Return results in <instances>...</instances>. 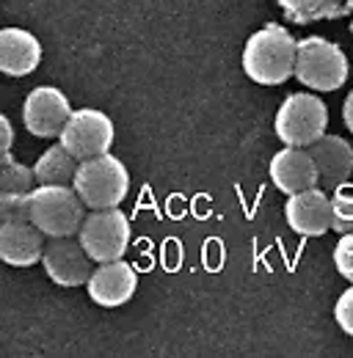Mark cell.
I'll use <instances>...</instances> for the list:
<instances>
[{"label":"cell","instance_id":"1","mask_svg":"<svg viewBox=\"0 0 353 358\" xmlns=\"http://www.w3.org/2000/svg\"><path fill=\"white\" fill-rule=\"evenodd\" d=\"M298 39L279 22H268L243 45V75L257 86H282L296 78Z\"/></svg>","mask_w":353,"mask_h":358},{"label":"cell","instance_id":"2","mask_svg":"<svg viewBox=\"0 0 353 358\" xmlns=\"http://www.w3.org/2000/svg\"><path fill=\"white\" fill-rule=\"evenodd\" d=\"M72 185L88 210H108V207H119L127 199L130 171L119 157L105 152V155L81 160Z\"/></svg>","mask_w":353,"mask_h":358},{"label":"cell","instance_id":"3","mask_svg":"<svg viewBox=\"0 0 353 358\" xmlns=\"http://www.w3.org/2000/svg\"><path fill=\"white\" fill-rule=\"evenodd\" d=\"M86 204L75 185H39L31 190V221L47 237H72L81 231Z\"/></svg>","mask_w":353,"mask_h":358},{"label":"cell","instance_id":"4","mask_svg":"<svg viewBox=\"0 0 353 358\" xmlns=\"http://www.w3.org/2000/svg\"><path fill=\"white\" fill-rule=\"evenodd\" d=\"M348 58L342 47L323 39V36H304L298 39L296 55V80L312 91H337L348 80Z\"/></svg>","mask_w":353,"mask_h":358},{"label":"cell","instance_id":"5","mask_svg":"<svg viewBox=\"0 0 353 358\" xmlns=\"http://www.w3.org/2000/svg\"><path fill=\"white\" fill-rule=\"evenodd\" d=\"M328 127V108L317 94L296 91L279 105L273 130L284 146H309Z\"/></svg>","mask_w":353,"mask_h":358},{"label":"cell","instance_id":"6","mask_svg":"<svg viewBox=\"0 0 353 358\" xmlns=\"http://www.w3.org/2000/svg\"><path fill=\"white\" fill-rule=\"evenodd\" d=\"M130 237H132L130 218L119 207L88 210L86 218H83V226L78 231V240L83 243V248H86L88 257L94 262L122 259L127 254Z\"/></svg>","mask_w":353,"mask_h":358},{"label":"cell","instance_id":"7","mask_svg":"<svg viewBox=\"0 0 353 358\" xmlns=\"http://www.w3.org/2000/svg\"><path fill=\"white\" fill-rule=\"evenodd\" d=\"M58 141H61L78 160H88V157L105 155V152H111V146H113V122H111L108 113H102V110H97V108L72 110V116H69V122L64 124Z\"/></svg>","mask_w":353,"mask_h":358},{"label":"cell","instance_id":"8","mask_svg":"<svg viewBox=\"0 0 353 358\" xmlns=\"http://www.w3.org/2000/svg\"><path fill=\"white\" fill-rule=\"evenodd\" d=\"M91 257L83 248V243L78 240V234L72 237H47L42 254V268L47 278L58 287H83L91 278Z\"/></svg>","mask_w":353,"mask_h":358},{"label":"cell","instance_id":"9","mask_svg":"<svg viewBox=\"0 0 353 358\" xmlns=\"http://www.w3.org/2000/svg\"><path fill=\"white\" fill-rule=\"evenodd\" d=\"M69 116V96L55 86H36L22 102V124L36 138H58Z\"/></svg>","mask_w":353,"mask_h":358},{"label":"cell","instance_id":"10","mask_svg":"<svg viewBox=\"0 0 353 358\" xmlns=\"http://www.w3.org/2000/svg\"><path fill=\"white\" fill-rule=\"evenodd\" d=\"M88 298L102 309H116L132 301L138 289V273L125 259L97 262V268L86 281Z\"/></svg>","mask_w":353,"mask_h":358},{"label":"cell","instance_id":"11","mask_svg":"<svg viewBox=\"0 0 353 358\" xmlns=\"http://www.w3.org/2000/svg\"><path fill=\"white\" fill-rule=\"evenodd\" d=\"M270 182L284 196L301 193L309 187L320 185V171L314 166V157L309 155L307 146H284L270 157Z\"/></svg>","mask_w":353,"mask_h":358},{"label":"cell","instance_id":"12","mask_svg":"<svg viewBox=\"0 0 353 358\" xmlns=\"http://www.w3.org/2000/svg\"><path fill=\"white\" fill-rule=\"evenodd\" d=\"M287 226L301 237H323L331 229V196L326 187H309L287 196L284 204Z\"/></svg>","mask_w":353,"mask_h":358},{"label":"cell","instance_id":"13","mask_svg":"<svg viewBox=\"0 0 353 358\" xmlns=\"http://www.w3.org/2000/svg\"><path fill=\"white\" fill-rule=\"evenodd\" d=\"M44 234L34 221H3L0 224V259L11 268H31L42 262Z\"/></svg>","mask_w":353,"mask_h":358},{"label":"cell","instance_id":"14","mask_svg":"<svg viewBox=\"0 0 353 358\" xmlns=\"http://www.w3.org/2000/svg\"><path fill=\"white\" fill-rule=\"evenodd\" d=\"M320 171V185L326 190H337L353 177V146L342 135L326 133L307 146Z\"/></svg>","mask_w":353,"mask_h":358},{"label":"cell","instance_id":"15","mask_svg":"<svg viewBox=\"0 0 353 358\" xmlns=\"http://www.w3.org/2000/svg\"><path fill=\"white\" fill-rule=\"evenodd\" d=\"M42 42L25 28L0 31V72L6 78H25L42 64Z\"/></svg>","mask_w":353,"mask_h":358},{"label":"cell","instance_id":"16","mask_svg":"<svg viewBox=\"0 0 353 358\" xmlns=\"http://www.w3.org/2000/svg\"><path fill=\"white\" fill-rule=\"evenodd\" d=\"M78 166H81V160L58 141V143L47 146L34 163L36 185H72Z\"/></svg>","mask_w":353,"mask_h":358},{"label":"cell","instance_id":"17","mask_svg":"<svg viewBox=\"0 0 353 358\" xmlns=\"http://www.w3.org/2000/svg\"><path fill=\"white\" fill-rule=\"evenodd\" d=\"M284 17L296 25H309L320 20H337L345 17V3L342 0H279Z\"/></svg>","mask_w":353,"mask_h":358},{"label":"cell","instance_id":"18","mask_svg":"<svg viewBox=\"0 0 353 358\" xmlns=\"http://www.w3.org/2000/svg\"><path fill=\"white\" fill-rule=\"evenodd\" d=\"M36 174L22 160H14L11 155H3L0 160V193H31Z\"/></svg>","mask_w":353,"mask_h":358},{"label":"cell","instance_id":"19","mask_svg":"<svg viewBox=\"0 0 353 358\" xmlns=\"http://www.w3.org/2000/svg\"><path fill=\"white\" fill-rule=\"evenodd\" d=\"M331 229L337 234H353V185L331 190Z\"/></svg>","mask_w":353,"mask_h":358},{"label":"cell","instance_id":"20","mask_svg":"<svg viewBox=\"0 0 353 358\" xmlns=\"http://www.w3.org/2000/svg\"><path fill=\"white\" fill-rule=\"evenodd\" d=\"M0 221H31V193H0Z\"/></svg>","mask_w":353,"mask_h":358},{"label":"cell","instance_id":"21","mask_svg":"<svg viewBox=\"0 0 353 358\" xmlns=\"http://www.w3.org/2000/svg\"><path fill=\"white\" fill-rule=\"evenodd\" d=\"M334 268L337 273L353 284V234H342L340 240H337V245H334Z\"/></svg>","mask_w":353,"mask_h":358},{"label":"cell","instance_id":"22","mask_svg":"<svg viewBox=\"0 0 353 358\" xmlns=\"http://www.w3.org/2000/svg\"><path fill=\"white\" fill-rule=\"evenodd\" d=\"M334 320H337V325L353 336V284L337 298V303H334Z\"/></svg>","mask_w":353,"mask_h":358},{"label":"cell","instance_id":"23","mask_svg":"<svg viewBox=\"0 0 353 358\" xmlns=\"http://www.w3.org/2000/svg\"><path fill=\"white\" fill-rule=\"evenodd\" d=\"M0 130H3V155H11V146H14V130H11V122L8 116H0Z\"/></svg>","mask_w":353,"mask_h":358},{"label":"cell","instance_id":"24","mask_svg":"<svg viewBox=\"0 0 353 358\" xmlns=\"http://www.w3.org/2000/svg\"><path fill=\"white\" fill-rule=\"evenodd\" d=\"M342 122H345V127L353 133V91H348V96L342 102Z\"/></svg>","mask_w":353,"mask_h":358},{"label":"cell","instance_id":"25","mask_svg":"<svg viewBox=\"0 0 353 358\" xmlns=\"http://www.w3.org/2000/svg\"><path fill=\"white\" fill-rule=\"evenodd\" d=\"M342 3H345V11H348V14H353V0H342Z\"/></svg>","mask_w":353,"mask_h":358},{"label":"cell","instance_id":"26","mask_svg":"<svg viewBox=\"0 0 353 358\" xmlns=\"http://www.w3.org/2000/svg\"><path fill=\"white\" fill-rule=\"evenodd\" d=\"M351 34H353V20H351Z\"/></svg>","mask_w":353,"mask_h":358}]
</instances>
